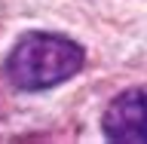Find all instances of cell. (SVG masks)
Returning a JSON list of instances; mask_svg holds the SVG:
<instances>
[{"mask_svg":"<svg viewBox=\"0 0 147 144\" xmlns=\"http://www.w3.org/2000/svg\"><path fill=\"white\" fill-rule=\"evenodd\" d=\"M101 129L110 141L147 144V89H126L107 104Z\"/></svg>","mask_w":147,"mask_h":144,"instance_id":"cell-2","label":"cell"},{"mask_svg":"<svg viewBox=\"0 0 147 144\" xmlns=\"http://www.w3.org/2000/svg\"><path fill=\"white\" fill-rule=\"evenodd\" d=\"M83 46L61 34L49 31H31L12 46L6 58V77L12 86L28 92L58 86L61 80L74 77L83 68Z\"/></svg>","mask_w":147,"mask_h":144,"instance_id":"cell-1","label":"cell"}]
</instances>
